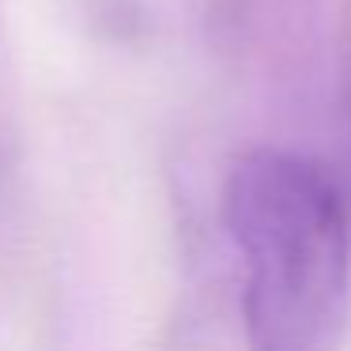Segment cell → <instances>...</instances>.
Listing matches in <instances>:
<instances>
[{"instance_id":"1","label":"cell","mask_w":351,"mask_h":351,"mask_svg":"<svg viewBox=\"0 0 351 351\" xmlns=\"http://www.w3.org/2000/svg\"><path fill=\"white\" fill-rule=\"evenodd\" d=\"M223 212L245 261L253 351H336L348 321L351 234L325 170L287 152H253L230 170Z\"/></svg>"}]
</instances>
